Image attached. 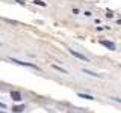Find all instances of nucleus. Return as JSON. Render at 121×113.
Segmentation results:
<instances>
[{
    "instance_id": "nucleus-1",
    "label": "nucleus",
    "mask_w": 121,
    "mask_h": 113,
    "mask_svg": "<svg viewBox=\"0 0 121 113\" xmlns=\"http://www.w3.org/2000/svg\"><path fill=\"white\" fill-rule=\"evenodd\" d=\"M11 62H14V63H17V65H23V66H32V68H35V69H39L35 63H27V62H21V60H17V59H11Z\"/></svg>"
},
{
    "instance_id": "nucleus-2",
    "label": "nucleus",
    "mask_w": 121,
    "mask_h": 113,
    "mask_svg": "<svg viewBox=\"0 0 121 113\" xmlns=\"http://www.w3.org/2000/svg\"><path fill=\"white\" fill-rule=\"evenodd\" d=\"M71 53V54L74 56V57H77V59H80V60H83V62H88V57H86V56H83L82 53H77V51H74V50H68Z\"/></svg>"
},
{
    "instance_id": "nucleus-3",
    "label": "nucleus",
    "mask_w": 121,
    "mask_h": 113,
    "mask_svg": "<svg viewBox=\"0 0 121 113\" xmlns=\"http://www.w3.org/2000/svg\"><path fill=\"white\" fill-rule=\"evenodd\" d=\"M101 44H103L104 47H108L109 50H115V44L111 42V41H101Z\"/></svg>"
},
{
    "instance_id": "nucleus-4",
    "label": "nucleus",
    "mask_w": 121,
    "mask_h": 113,
    "mask_svg": "<svg viewBox=\"0 0 121 113\" xmlns=\"http://www.w3.org/2000/svg\"><path fill=\"white\" fill-rule=\"evenodd\" d=\"M11 97H12V100H15V101H21V93L15 92V90L11 92Z\"/></svg>"
},
{
    "instance_id": "nucleus-5",
    "label": "nucleus",
    "mask_w": 121,
    "mask_h": 113,
    "mask_svg": "<svg viewBox=\"0 0 121 113\" xmlns=\"http://www.w3.org/2000/svg\"><path fill=\"white\" fill-rule=\"evenodd\" d=\"M83 73H85V74H89V75H92V77L101 78V75H100V74H95V73H92V71H88V69H83Z\"/></svg>"
},
{
    "instance_id": "nucleus-6",
    "label": "nucleus",
    "mask_w": 121,
    "mask_h": 113,
    "mask_svg": "<svg viewBox=\"0 0 121 113\" xmlns=\"http://www.w3.org/2000/svg\"><path fill=\"white\" fill-rule=\"evenodd\" d=\"M79 97H80V98H85V100H94V97H91V95H85V93H79Z\"/></svg>"
},
{
    "instance_id": "nucleus-7",
    "label": "nucleus",
    "mask_w": 121,
    "mask_h": 113,
    "mask_svg": "<svg viewBox=\"0 0 121 113\" xmlns=\"http://www.w3.org/2000/svg\"><path fill=\"white\" fill-rule=\"evenodd\" d=\"M53 68H56L58 71H62V73H67V69H64V68H60V66H58V65H53Z\"/></svg>"
},
{
    "instance_id": "nucleus-8",
    "label": "nucleus",
    "mask_w": 121,
    "mask_h": 113,
    "mask_svg": "<svg viewBox=\"0 0 121 113\" xmlns=\"http://www.w3.org/2000/svg\"><path fill=\"white\" fill-rule=\"evenodd\" d=\"M35 3H36V5H39V6H45V3L44 2H39V0H36Z\"/></svg>"
},
{
    "instance_id": "nucleus-9",
    "label": "nucleus",
    "mask_w": 121,
    "mask_h": 113,
    "mask_svg": "<svg viewBox=\"0 0 121 113\" xmlns=\"http://www.w3.org/2000/svg\"><path fill=\"white\" fill-rule=\"evenodd\" d=\"M23 110V107L20 105V107H14V112H21Z\"/></svg>"
}]
</instances>
